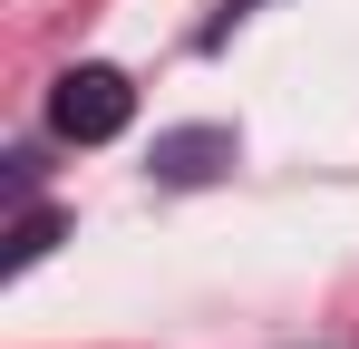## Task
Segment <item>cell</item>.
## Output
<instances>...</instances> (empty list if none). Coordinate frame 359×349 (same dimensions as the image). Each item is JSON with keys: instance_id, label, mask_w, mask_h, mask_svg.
Returning <instances> with one entry per match:
<instances>
[{"instance_id": "1", "label": "cell", "mask_w": 359, "mask_h": 349, "mask_svg": "<svg viewBox=\"0 0 359 349\" xmlns=\"http://www.w3.org/2000/svg\"><path fill=\"white\" fill-rule=\"evenodd\" d=\"M126 116H136L126 68H68L59 88H49V126H59L68 146H107V136H126Z\"/></svg>"}]
</instances>
